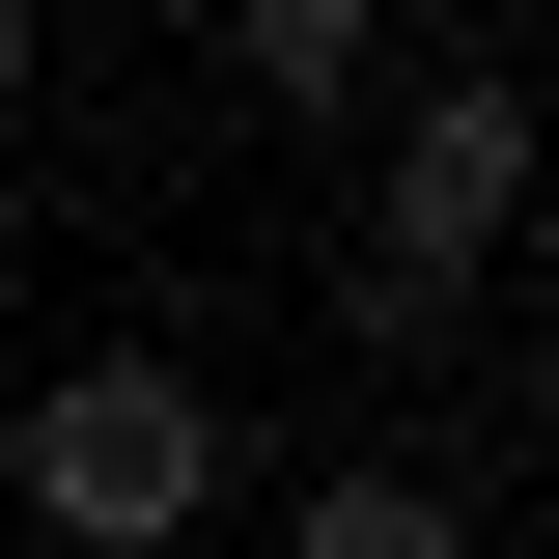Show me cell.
Masks as SVG:
<instances>
[{"label":"cell","instance_id":"cell-2","mask_svg":"<svg viewBox=\"0 0 559 559\" xmlns=\"http://www.w3.org/2000/svg\"><path fill=\"white\" fill-rule=\"evenodd\" d=\"M0 503L57 559H197L224 532V392L168 336H84V364H28V419H0Z\"/></svg>","mask_w":559,"mask_h":559},{"label":"cell","instance_id":"cell-4","mask_svg":"<svg viewBox=\"0 0 559 559\" xmlns=\"http://www.w3.org/2000/svg\"><path fill=\"white\" fill-rule=\"evenodd\" d=\"M280 559H476V503H448V448H336L280 503Z\"/></svg>","mask_w":559,"mask_h":559},{"label":"cell","instance_id":"cell-3","mask_svg":"<svg viewBox=\"0 0 559 559\" xmlns=\"http://www.w3.org/2000/svg\"><path fill=\"white\" fill-rule=\"evenodd\" d=\"M224 84L252 112H392V0H224Z\"/></svg>","mask_w":559,"mask_h":559},{"label":"cell","instance_id":"cell-1","mask_svg":"<svg viewBox=\"0 0 559 559\" xmlns=\"http://www.w3.org/2000/svg\"><path fill=\"white\" fill-rule=\"evenodd\" d=\"M503 224H532V57H503V28H448V57L392 84V140H364V252H336V336H364V364L476 336Z\"/></svg>","mask_w":559,"mask_h":559},{"label":"cell","instance_id":"cell-6","mask_svg":"<svg viewBox=\"0 0 559 559\" xmlns=\"http://www.w3.org/2000/svg\"><path fill=\"white\" fill-rule=\"evenodd\" d=\"M0 308H28V197H0Z\"/></svg>","mask_w":559,"mask_h":559},{"label":"cell","instance_id":"cell-5","mask_svg":"<svg viewBox=\"0 0 559 559\" xmlns=\"http://www.w3.org/2000/svg\"><path fill=\"white\" fill-rule=\"evenodd\" d=\"M28 84H57V28H28V0H0V112H28Z\"/></svg>","mask_w":559,"mask_h":559}]
</instances>
